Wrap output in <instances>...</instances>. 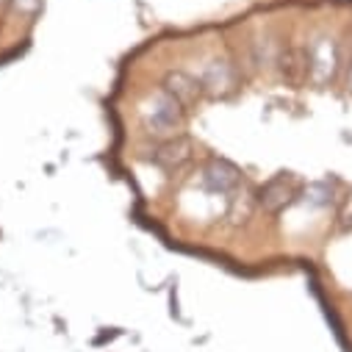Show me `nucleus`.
Returning a JSON list of instances; mask_svg holds the SVG:
<instances>
[{"label": "nucleus", "instance_id": "nucleus-1", "mask_svg": "<svg viewBox=\"0 0 352 352\" xmlns=\"http://www.w3.org/2000/svg\"><path fill=\"white\" fill-rule=\"evenodd\" d=\"M305 56V80L314 86H330L344 69L341 42L330 34H316L302 45Z\"/></svg>", "mask_w": 352, "mask_h": 352}, {"label": "nucleus", "instance_id": "nucleus-2", "mask_svg": "<svg viewBox=\"0 0 352 352\" xmlns=\"http://www.w3.org/2000/svg\"><path fill=\"white\" fill-rule=\"evenodd\" d=\"M181 122H184V109L175 103L164 89L153 92L150 98H144L139 103V125L155 142L175 136V131L181 128Z\"/></svg>", "mask_w": 352, "mask_h": 352}, {"label": "nucleus", "instance_id": "nucleus-3", "mask_svg": "<svg viewBox=\"0 0 352 352\" xmlns=\"http://www.w3.org/2000/svg\"><path fill=\"white\" fill-rule=\"evenodd\" d=\"M197 80H200V89L211 98H225L236 89V83H239V72L230 61L225 58H211L200 67L197 72Z\"/></svg>", "mask_w": 352, "mask_h": 352}, {"label": "nucleus", "instance_id": "nucleus-4", "mask_svg": "<svg viewBox=\"0 0 352 352\" xmlns=\"http://www.w3.org/2000/svg\"><path fill=\"white\" fill-rule=\"evenodd\" d=\"M200 181L214 195H236L241 189V184H244L241 181V172L230 161H219V158H214V161H208L203 166Z\"/></svg>", "mask_w": 352, "mask_h": 352}, {"label": "nucleus", "instance_id": "nucleus-5", "mask_svg": "<svg viewBox=\"0 0 352 352\" xmlns=\"http://www.w3.org/2000/svg\"><path fill=\"white\" fill-rule=\"evenodd\" d=\"M161 89H164L175 103H178L181 109H189V106L200 98V92H203L197 75H192V72H186V69H172V72H166Z\"/></svg>", "mask_w": 352, "mask_h": 352}, {"label": "nucleus", "instance_id": "nucleus-6", "mask_svg": "<svg viewBox=\"0 0 352 352\" xmlns=\"http://www.w3.org/2000/svg\"><path fill=\"white\" fill-rule=\"evenodd\" d=\"M192 155V144L186 136H169V139H161L155 142V147L150 150V161L161 169H181Z\"/></svg>", "mask_w": 352, "mask_h": 352}, {"label": "nucleus", "instance_id": "nucleus-7", "mask_svg": "<svg viewBox=\"0 0 352 352\" xmlns=\"http://www.w3.org/2000/svg\"><path fill=\"white\" fill-rule=\"evenodd\" d=\"M297 189H300V184H297L294 175H278V178H272L270 184H263V189L258 192V197H261V206L263 208L278 214V211H283L297 197Z\"/></svg>", "mask_w": 352, "mask_h": 352}, {"label": "nucleus", "instance_id": "nucleus-8", "mask_svg": "<svg viewBox=\"0 0 352 352\" xmlns=\"http://www.w3.org/2000/svg\"><path fill=\"white\" fill-rule=\"evenodd\" d=\"M280 42L272 36V34H255L252 42H250V61L255 69H272L278 67L280 61Z\"/></svg>", "mask_w": 352, "mask_h": 352}, {"label": "nucleus", "instance_id": "nucleus-9", "mask_svg": "<svg viewBox=\"0 0 352 352\" xmlns=\"http://www.w3.org/2000/svg\"><path fill=\"white\" fill-rule=\"evenodd\" d=\"M305 203H311L316 208H327L333 203V189L327 184H311L305 189Z\"/></svg>", "mask_w": 352, "mask_h": 352}, {"label": "nucleus", "instance_id": "nucleus-10", "mask_svg": "<svg viewBox=\"0 0 352 352\" xmlns=\"http://www.w3.org/2000/svg\"><path fill=\"white\" fill-rule=\"evenodd\" d=\"M338 222H341L344 230L352 228V195H346V197L341 200V206H338Z\"/></svg>", "mask_w": 352, "mask_h": 352}, {"label": "nucleus", "instance_id": "nucleus-11", "mask_svg": "<svg viewBox=\"0 0 352 352\" xmlns=\"http://www.w3.org/2000/svg\"><path fill=\"white\" fill-rule=\"evenodd\" d=\"M12 6L20 12V14H36L42 0H12Z\"/></svg>", "mask_w": 352, "mask_h": 352}, {"label": "nucleus", "instance_id": "nucleus-12", "mask_svg": "<svg viewBox=\"0 0 352 352\" xmlns=\"http://www.w3.org/2000/svg\"><path fill=\"white\" fill-rule=\"evenodd\" d=\"M344 80H346V89L352 92V56H349V61L344 64Z\"/></svg>", "mask_w": 352, "mask_h": 352}, {"label": "nucleus", "instance_id": "nucleus-13", "mask_svg": "<svg viewBox=\"0 0 352 352\" xmlns=\"http://www.w3.org/2000/svg\"><path fill=\"white\" fill-rule=\"evenodd\" d=\"M0 3H6V0H0Z\"/></svg>", "mask_w": 352, "mask_h": 352}]
</instances>
